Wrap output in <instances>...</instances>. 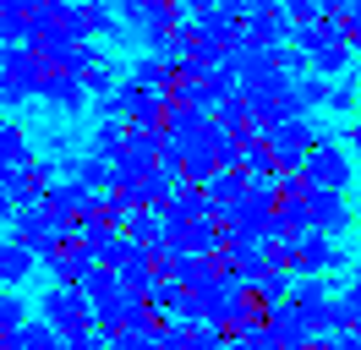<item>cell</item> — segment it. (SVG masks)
I'll list each match as a JSON object with an SVG mask.
<instances>
[{"label":"cell","instance_id":"obj_1","mask_svg":"<svg viewBox=\"0 0 361 350\" xmlns=\"http://www.w3.org/2000/svg\"><path fill=\"white\" fill-rule=\"evenodd\" d=\"M295 49L312 61L317 77H345V66L356 55V44L345 33V17H323L312 28H295Z\"/></svg>","mask_w":361,"mask_h":350},{"label":"cell","instance_id":"obj_2","mask_svg":"<svg viewBox=\"0 0 361 350\" xmlns=\"http://www.w3.org/2000/svg\"><path fill=\"white\" fill-rule=\"evenodd\" d=\"M44 55L33 49V44H17V49H6V71H0V104H27V99H39V88H44Z\"/></svg>","mask_w":361,"mask_h":350},{"label":"cell","instance_id":"obj_3","mask_svg":"<svg viewBox=\"0 0 361 350\" xmlns=\"http://www.w3.org/2000/svg\"><path fill=\"white\" fill-rule=\"evenodd\" d=\"M39 318H44V323H55V328L71 339V334L93 328V301H88V290H77V284H49L44 301H39Z\"/></svg>","mask_w":361,"mask_h":350},{"label":"cell","instance_id":"obj_4","mask_svg":"<svg viewBox=\"0 0 361 350\" xmlns=\"http://www.w3.org/2000/svg\"><path fill=\"white\" fill-rule=\"evenodd\" d=\"M339 268H350V252L339 246L334 236H301L295 241V258H290V274L295 279H312V274H339Z\"/></svg>","mask_w":361,"mask_h":350},{"label":"cell","instance_id":"obj_5","mask_svg":"<svg viewBox=\"0 0 361 350\" xmlns=\"http://www.w3.org/2000/svg\"><path fill=\"white\" fill-rule=\"evenodd\" d=\"M307 181L323 186V192H345V186L356 181L350 148H345V143H323V148H312V159H307Z\"/></svg>","mask_w":361,"mask_h":350},{"label":"cell","instance_id":"obj_6","mask_svg":"<svg viewBox=\"0 0 361 350\" xmlns=\"http://www.w3.org/2000/svg\"><path fill=\"white\" fill-rule=\"evenodd\" d=\"M247 44H257V49H285V44H295V22H290V11H285V0H269V6H257L247 17Z\"/></svg>","mask_w":361,"mask_h":350},{"label":"cell","instance_id":"obj_7","mask_svg":"<svg viewBox=\"0 0 361 350\" xmlns=\"http://www.w3.org/2000/svg\"><path fill=\"white\" fill-rule=\"evenodd\" d=\"M44 208H49L55 219H71V224H77V219L99 214V208H104V197L88 192L82 181H61V186H49V192H44Z\"/></svg>","mask_w":361,"mask_h":350},{"label":"cell","instance_id":"obj_8","mask_svg":"<svg viewBox=\"0 0 361 350\" xmlns=\"http://www.w3.org/2000/svg\"><path fill=\"white\" fill-rule=\"evenodd\" d=\"M39 262L49 268L55 284H77V290H82V284L93 279V268H99V258H93L82 241H71V246H61V252H49V258H39Z\"/></svg>","mask_w":361,"mask_h":350},{"label":"cell","instance_id":"obj_9","mask_svg":"<svg viewBox=\"0 0 361 350\" xmlns=\"http://www.w3.org/2000/svg\"><path fill=\"white\" fill-rule=\"evenodd\" d=\"M312 230L317 236H345L350 224H356V214H350V203H345V192H323V186H312Z\"/></svg>","mask_w":361,"mask_h":350},{"label":"cell","instance_id":"obj_10","mask_svg":"<svg viewBox=\"0 0 361 350\" xmlns=\"http://www.w3.org/2000/svg\"><path fill=\"white\" fill-rule=\"evenodd\" d=\"M192 22H197V33H203L214 49H235V44H247V17L241 11H192Z\"/></svg>","mask_w":361,"mask_h":350},{"label":"cell","instance_id":"obj_11","mask_svg":"<svg viewBox=\"0 0 361 350\" xmlns=\"http://www.w3.org/2000/svg\"><path fill=\"white\" fill-rule=\"evenodd\" d=\"M39 99L49 109H61V115H82L88 109V83L82 77H66V71H44V88H39Z\"/></svg>","mask_w":361,"mask_h":350},{"label":"cell","instance_id":"obj_12","mask_svg":"<svg viewBox=\"0 0 361 350\" xmlns=\"http://www.w3.org/2000/svg\"><path fill=\"white\" fill-rule=\"evenodd\" d=\"M263 323L285 339L290 350H301V345H312V328H307V312L295 301H274V306H263Z\"/></svg>","mask_w":361,"mask_h":350},{"label":"cell","instance_id":"obj_13","mask_svg":"<svg viewBox=\"0 0 361 350\" xmlns=\"http://www.w3.org/2000/svg\"><path fill=\"white\" fill-rule=\"evenodd\" d=\"M132 83H142V88H164V93H176V83H180V66L170 61V55H154V49H142L132 61Z\"/></svg>","mask_w":361,"mask_h":350},{"label":"cell","instance_id":"obj_14","mask_svg":"<svg viewBox=\"0 0 361 350\" xmlns=\"http://www.w3.org/2000/svg\"><path fill=\"white\" fill-rule=\"evenodd\" d=\"M33 268H39V252H33V246H23V241H0V290H17Z\"/></svg>","mask_w":361,"mask_h":350},{"label":"cell","instance_id":"obj_15","mask_svg":"<svg viewBox=\"0 0 361 350\" xmlns=\"http://www.w3.org/2000/svg\"><path fill=\"white\" fill-rule=\"evenodd\" d=\"M197 219H214V203H208L203 186H180L176 197H170V208H164V224H197Z\"/></svg>","mask_w":361,"mask_h":350},{"label":"cell","instance_id":"obj_16","mask_svg":"<svg viewBox=\"0 0 361 350\" xmlns=\"http://www.w3.org/2000/svg\"><path fill=\"white\" fill-rule=\"evenodd\" d=\"M208 126H214V115H203V109H192V104H180V99H170V109H164V137L192 143V137H203Z\"/></svg>","mask_w":361,"mask_h":350},{"label":"cell","instance_id":"obj_17","mask_svg":"<svg viewBox=\"0 0 361 350\" xmlns=\"http://www.w3.org/2000/svg\"><path fill=\"white\" fill-rule=\"evenodd\" d=\"M203 192H208V203H214V219H219L230 203H241V197L252 192V175H247V170H219V175L203 186Z\"/></svg>","mask_w":361,"mask_h":350},{"label":"cell","instance_id":"obj_18","mask_svg":"<svg viewBox=\"0 0 361 350\" xmlns=\"http://www.w3.org/2000/svg\"><path fill=\"white\" fill-rule=\"evenodd\" d=\"M180 186H186V175H180V170H170V164H159V170L148 175V181H142V208L164 214V208H170V197H176Z\"/></svg>","mask_w":361,"mask_h":350},{"label":"cell","instance_id":"obj_19","mask_svg":"<svg viewBox=\"0 0 361 350\" xmlns=\"http://www.w3.org/2000/svg\"><path fill=\"white\" fill-rule=\"evenodd\" d=\"M27 22H33V0H0V44L6 49L27 44Z\"/></svg>","mask_w":361,"mask_h":350},{"label":"cell","instance_id":"obj_20","mask_svg":"<svg viewBox=\"0 0 361 350\" xmlns=\"http://www.w3.org/2000/svg\"><path fill=\"white\" fill-rule=\"evenodd\" d=\"M126 137H132V126L126 121H115V115H104L99 126H93V137H88V153H99V159H121V148H126Z\"/></svg>","mask_w":361,"mask_h":350},{"label":"cell","instance_id":"obj_21","mask_svg":"<svg viewBox=\"0 0 361 350\" xmlns=\"http://www.w3.org/2000/svg\"><path fill=\"white\" fill-rule=\"evenodd\" d=\"M33 164V143H27L23 126H6L0 131V170H27Z\"/></svg>","mask_w":361,"mask_h":350},{"label":"cell","instance_id":"obj_22","mask_svg":"<svg viewBox=\"0 0 361 350\" xmlns=\"http://www.w3.org/2000/svg\"><path fill=\"white\" fill-rule=\"evenodd\" d=\"M164 214H154V208H132V219H126V236L142 241V246H164Z\"/></svg>","mask_w":361,"mask_h":350},{"label":"cell","instance_id":"obj_23","mask_svg":"<svg viewBox=\"0 0 361 350\" xmlns=\"http://www.w3.org/2000/svg\"><path fill=\"white\" fill-rule=\"evenodd\" d=\"M180 296H186V290H180V279H176V274H154V284L142 290V301L154 306V312H176V306H180Z\"/></svg>","mask_w":361,"mask_h":350},{"label":"cell","instance_id":"obj_24","mask_svg":"<svg viewBox=\"0 0 361 350\" xmlns=\"http://www.w3.org/2000/svg\"><path fill=\"white\" fill-rule=\"evenodd\" d=\"M290 301L301 306V312H317V306H329L334 296H329V279H323V274H312V279H295Z\"/></svg>","mask_w":361,"mask_h":350},{"label":"cell","instance_id":"obj_25","mask_svg":"<svg viewBox=\"0 0 361 350\" xmlns=\"http://www.w3.org/2000/svg\"><path fill=\"white\" fill-rule=\"evenodd\" d=\"M225 131H252V109H247V99L241 93H230L225 104H219V115H214Z\"/></svg>","mask_w":361,"mask_h":350},{"label":"cell","instance_id":"obj_26","mask_svg":"<svg viewBox=\"0 0 361 350\" xmlns=\"http://www.w3.org/2000/svg\"><path fill=\"white\" fill-rule=\"evenodd\" d=\"M295 99H301V109H307V115H312V109H323L329 104V77H301V83H295Z\"/></svg>","mask_w":361,"mask_h":350},{"label":"cell","instance_id":"obj_27","mask_svg":"<svg viewBox=\"0 0 361 350\" xmlns=\"http://www.w3.org/2000/svg\"><path fill=\"white\" fill-rule=\"evenodd\" d=\"M235 339H241V345H247V350H290V345H285V339H279V334H274L269 323H263V318H257V323H252V328H241Z\"/></svg>","mask_w":361,"mask_h":350},{"label":"cell","instance_id":"obj_28","mask_svg":"<svg viewBox=\"0 0 361 350\" xmlns=\"http://www.w3.org/2000/svg\"><path fill=\"white\" fill-rule=\"evenodd\" d=\"M27 323V301L17 290H0V334H11V328Z\"/></svg>","mask_w":361,"mask_h":350},{"label":"cell","instance_id":"obj_29","mask_svg":"<svg viewBox=\"0 0 361 350\" xmlns=\"http://www.w3.org/2000/svg\"><path fill=\"white\" fill-rule=\"evenodd\" d=\"M192 328V350H225L230 345V334L219 323H186Z\"/></svg>","mask_w":361,"mask_h":350},{"label":"cell","instance_id":"obj_30","mask_svg":"<svg viewBox=\"0 0 361 350\" xmlns=\"http://www.w3.org/2000/svg\"><path fill=\"white\" fill-rule=\"evenodd\" d=\"M82 83H88V93L99 99V104H104V99H110L115 88H121V83H115V66H110V61H104V66H93V71L82 77Z\"/></svg>","mask_w":361,"mask_h":350},{"label":"cell","instance_id":"obj_31","mask_svg":"<svg viewBox=\"0 0 361 350\" xmlns=\"http://www.w3.org/2000/svg\"><path fill=\"white\" fill-rule=\"evenodd\" d=\"M285 11H290V22L295 28H312V22H323L329 11L317 6V0H285Z\"/></svg>","mask_w":361,"mask_h":350},{"label":"cell","instance_id":"obj_32","mask_svg":"<svg viewBox=\"0 0 361 350\" xmlns=\"http://www.w3.org/2000/svg\"><path fill=\"white\" fill-rule=\"evenodd\" d=\"M356 104H361V93H356V83H350V77L329 88V109H339V115H350Z\"/></svg>","mask_w":361,"mask_h":350},{"label":"cell","instance_id":"obj_33","mask_svg":"<svg viewBox=\"0 0 361 350\" xmlns=\"http://www.w3.org/2000/svg\"><path fill=\"white\" fill-rule=\"evenodd\" d=\"M339 301H345V312H350V328H361V274L339 290Z\"/></svg>","mask_w":361,"mask_h":350},{"label":"cell","instance_id":"obj_34","mask_svg":"<svg viewBox=\"0 0 361 350\" xmlns=\"http://www.w3.org/2000/svg\"><path fill=\"white\" fill-rule=\"evenodd\" d=\"M180 6H192V11H219V6H225V11H241V17H247V0H180Z\"/></svg>","mask_w":361,"mask_h":350},{"label":"cell","instance_id":"obj_35","mask_svg":"<svg viewBox=\"0 0 361 350\" xmlns=\"http://www.w3.org/2000/svg\"><path fill=\"white\" fill-rule=\"evenodd\" d=\"M23 208H17V197H11V181H6V170H0V219H17Z\"/></svg>","mask_w":361,"mask_h":350},{"label":"cell","instance_id":"obj_36","mask_svg":"<svg viewBox=\"0 0 361 350\" xmlns=\"http://www.w3.org/2000/svg\"><path fill=\"white\" fill-rule=\"evenodd\" d=\"M345 33H350V44H361V0L345 11Z\"/></svg>","mask_w":361,"mask_h":350},{"label":"cell","instance_id":"obj_37","mask_svg":"<svg viewBox=\"0 0 361 350\" xmlns=\"http://www.w3.org/2000/svg\"><path fill=\"white\" fill-rule=\"evenodd\" d=\"M345 148H356V153H361V126H350V137H345Z\"/></svg>","mask_w":361,"mask_h":350},{"label":"cell","instance_id":"obj_38","mask_svg":"<svg viewBox=\"0 0 361 350\" xmlns=\"http://www.w3.org/2000/svg\"><path fill=\"white\" fill-rule=\"evenodd\" d=\"M71 6H82V11H88V6H99V0H71Z\"/></svg>","mask_w":361,"mask_h":350},{"label":"cell","instance_id":"obj_39","mask_svg":"<svg viewBox=\"0 0 361 350\" xmlns=\"http://www.w3.org/2000/svg\"><path fill=\"white\" fill-rule=\"evenodd\" d=\"M0 71H6V44H0Z\"/></svg>","mask_w":361,"mask_h":350},{"label":"cell","instance_id":"obj_40","mask_svg":"<svg viewBox=\"0 0 361 350\" xmlns=\"http://www.w3.org/2000/svg\"><path fill=\"white\" fill-rule=\"evenodd\" d=\"M6 126H11V121H6V115H0V131H6Z\"/></svg>","mask_w":361,"mask_h":350},{"label":"cell","instance_id":"obj_41","mask_svg":"<svg viewBox=\"0 0 361 350\" xmlns=\"http://www.w3.org/2000/svg\"><path fill=\"white\" fill-rule=\"evenodd\" d=\"M356 192H361V170H356Z\"/></svg>","mask_w":361,"mask_h":350}]
</instances>
